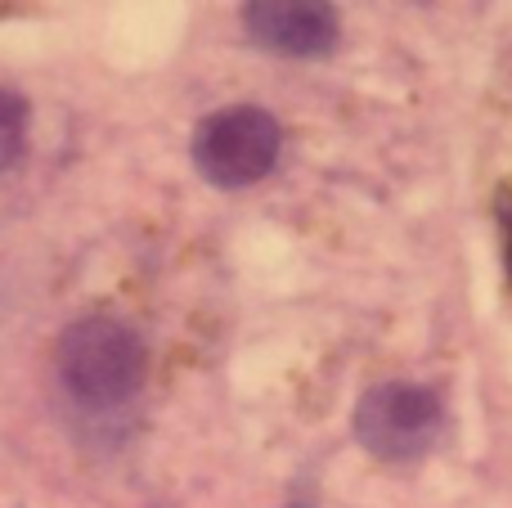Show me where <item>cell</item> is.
<instances>
[{
    "label": "cell",
    "mask_w": 512,
    "mask_h": 508,
    "mask_svg": "<svg viewBox=\"0 0 512 508\" xmlns=\"http://www.w3.org/2000/svg\"><path fill=\"white\" fill-rule=\"evenodd\" d=\"M445 410L418 383H378L355 405V437L382 464H414L441 437Z\"/></svg>",
    "instance_id": "cell-3"
},
{
    "label": "cell",
    "mask_w": 512,
    "mask_h": 508,
    "mask_svg": "<svg viewBox=\"0 0 512 508\" xmlns=\"http://www.w3.org/2000/svg\"><path fill=\"white\" fill-rule=\"evenodd\" d=\"M243 27L283 59H319L337 45L333 0H243Z\"/></svg>",
    "instance_id": "cell-4"
},
{
    "label": "cell",
    "mask_w": 512,
    "mask_h": 508,
    "mask_svg": "<svg viewBox=\"0 0 512 508\" xmlns=\"http://www.w3.org/2000/svg\"><path fill=\"white\" fill-rule=\"evenodd\" d=\"M499 234H504V266H508V284H512V189L499 194Z\"/></svg>",
    "instance_id": "cell-6"
},
{
    "label": "cell",
    "mask_w": 512,
    "mask_h": 508,
    "mask_svg": "<svg viewBox=\"0 0 512 508\" xmlns=\"http://www.w3.org/2000/svg\"><path fill=\"white\" fill-rule=\"evenodd\" d=\"M27 149V99L14 90H0V176L23 158Z\"/></svg>",
    "instance_id": "cell-5"
},
{
    "label": "cell",
    "mask_w": 512,
    "mask_h": 508,
    "mask_svg": "<svg viewBox=\"0 0 512 508\" xmlns=\"http://www.w3.org/2000/svg\"><path fill=\"white\" fill-rule=\"evenodd\" d=\"M59 378L86 410H117L144 383V342L104 315L77 320L59 338Z\"/></svg>",
    "instance_id": "cell-1"
},
{
    "label": "cell",
    "mask_w": 512,
    "mask_h": 508,
    "mask_svg": "<svg viewBox=\"0 0 512 508\" xmlns=\"http://www.w3.org/2000/svg\"><path fill=\"white\" fill-rule=\"evenodd\" d=\"M279 149L283 131L261 104H230L203 117L194 131V167L216 189H248L265 180L279 162Z\"/></svg>",
    "instance_id": "cell-2"
}]
</instances>
